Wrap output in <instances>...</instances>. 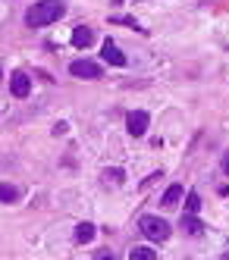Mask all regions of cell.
<instances>
[{"label":"cell","mask_w":229,"mask_h":260,"mask_svg":"<svg viewBox=\"0 0 229 260\" xmlns=\"http://www.w3.org/2000/svg\"><path fill=\"white\" fill-rule=\"evenodd\" d=\"M138 229H141V235H148L151 241H166V238H169V222L160 219V216H141Z\"/></svg>","instance_id":"cell-2"},{"label":"cell","mask_w":229,"mask_h":260,"mask_svg":"<svg viewBox=\"0 0 229 260\" xmlns=\"http://www.w3.org/2000/svg\"><path fill=\"white\" fill-rule=\"evenodd\" d=\"M63 13H66V4H63V0H38L35 7H28V13H25V22H28L32 28H41V25H50V22H56Z\"/></svg>","instance_id":"cell-1"},{"label":"cell","mask_w":229,"mask_h":260,"mask_svg":"<svg viewBox=\"0 0 229 260\" xmlns=\"http://www.w3.org/2000/svg\"><path fill=\"white\" fill-rule=\"evenodd\" d=\"M129 260H157V251H151V248H132Z\"/></svg>","instance_id":"cell-11"},{"label":"cell","mask_w":229,"mask_h":260,"mask_svg":"<svg viewBox=\"0 0 229 260\" xmlns=\"http://www.w3.org/2000/svg\"><path fill=\"white\" fill-rule=\"evenodd\" d=\"M69 72H72L75 79H101L104 76L101 63H91V60H72L69 63Z\"/></svg>","instance_id":"cell-3"},{"label":"cell","mask_w":229,"mask_h":260,"mask_svg":"<svg viewBox=\"0 0 229 260\" xmlns=\"http://www.w3.org/2000/svg\"><path fill=\"white\" fill-rule=\"evenodd\" d=\"M101 57H104L110 66H126V53H123V50H117V44H113V41H104Z\"/></svg>","instance_id":"cell-6"},{"label":"cell","mask_w":229,"mask_h":260,"mask_svg":"<svg viewBox=\"0 0 229 260\" xmlns=\"http://www.w3.org/2000/svg\"><path fill=\"white\" fill-rule=\"evenodd\" d=\"M223 260H229V251H226V254H223Z\"/></svg>","instance_id":"cell-17"},{"label":"cell","mask_w":229,"mask_h":260,"mask_svg":"<svg viewBox=\"0 0 229 260\" xmlns=\"http://www.w3.org/2000/svg\"><path fill=\"white\" fill-rule=\"evenodd\" d=\"M113 4H120V0H113Z\"/></svg>","instance_id":"cell-18"},{"label":"cell","mask_w":229,"mask_h":260,"mask_svg":"<svg viewBox=\"0 0 229 260\" xmlns=\"http://www.w3.org/2000/svg\"><path fill=\"white\" fill-rule=\"evenodd\" d=\"M104 179H110L113 185H120L123 182V170H104Z\"/></svg>","instance_id":"cell-14"},{"label":"cell","mask_w":229,"mask_h":260,"mask_svg":"<svg viewBox=\"0 0 229 260\" xmlns=\"http://www.w3.org/2000/svg\"><path fill=\"white\" fill-rule=\"evenodd\" d=\"M201 210V194L198 191H188L185 194V213H198Z\"/></svg>","instance_id":"cell-12"},{"label":"cell","mask_w":229,"mask_h":260,"mask_svg":"<svg viewBox=\"0 0 229 260\" xmlns=\"http://www.w3.org/2000/svg\"><path fill=\"white\" fill-rule=\"evenodd\" d=\"M223 170H226V176H229V154L223 157Z\"/></svg>","instance_id":"cell-16"},{"label":"cell","mask_w":229,"mask_h":260,"mask_svg":"<svg viewBox=\"0 0 229 260\" xmlns=\"http://www.w3.org/2000/svg\"><path fill=\"white\" fill-rule=\"evenodd\" d=\"M179 198H182V185H169L160 204H163V207H176V204H179Z\"/></svg>","instance_id":"cell-9"},{"label":"cell","mask_w":229,"mask_h":260,"mask_svg":"<svg viewBox=\"0 0 229 260\" xmlns=\"http://www.w3.org/2000/svg\"><path fill=\"white\" fill-rule=\"evenodd\" d=\"M10 91H13V98H28V91H32V79L25 76V72H13V79H10Z\"/></svg>","instance_id":"cell-5"},{"label":"cell","mask_w":229,"mask_h":260,"mask_svg":"<svg viewBox=\"0 0 229 260\" xmlns=\"http://www.w3.org/2000/svg\"><path fill=\"white\" fill-rule=\"evenodd\" d=\"M94 260H117V257H113L110 251H98V254H94Z\"/></svg>","instance_id":"cell-15"},{"label":"cell","mask_w":229,"mask_h":260,"mask_svg":"<svg viewBox=\"0 0 229 260\" xmlns=\"http://www.w3.org/2000/svg\"><path fill=\"white\" fill-rule=\"evenodd\" d=\"M182 229H185L188 235H201V232H204V222H201L195 213H185V216H182Z\"/></svg>","instance_id":"cell-8"},{"label":"cell","mask_w":229,"mask_h":260,"mask_svg":"<svg viewBox=\"0 0 229 260\" xmlns=\"http://www.w3.org/2000/svg\"><path fill=\"white\" fill-rule=\"evenodd\" d=\"M148 122H151V116L145 113V110H135V113H129V119H126L129 135H132V138H141V135L148 132Z\"/></svg>","instance_id":"cell-4"},{"label":"cell","mask_w":229,"mask_h":260,"mask_svg":"<svg viewBox=\"0 0 229 260\" xmlns=\"http://www.w3.org/2000/svg\"><path fill=\"white\" fill-rule=\"evenodd\" d=\"M91 238H94V226L91 222H79V226H75V241L85 245V241H91Z\"/></svg>","instance_id":"cell-10"},{"label":"cell","mask_w":229,"mask_h":260,"mask_svg":"<svg viewBox=\"0 0 229 260\" xmlns=\"http://www.w3.org/2000/svg\"><path fill=\"white\" fill-rule=\"evenodd\" d=\"M16 198H19V191L13 188V185L0 182V201H4V204H10V201H16Z\"/></svg>","instance_id":"cell-13"},{"label":"cell","mask_w":229,"mask_h":260,"mask_svg":"<svg viewBox=\"0 0 229 260\" xmlns=\"http://www.w3.org/2000/svg\"><path fill=\"white\" fill-rule=\"evenodd\" d=\"M91 41H94V31H91L88 25H79V28H75V31H72V44H75V47H79V50H82V47H88Z\"/></svg>","instance_id":"cell-7"}]
</instances>
